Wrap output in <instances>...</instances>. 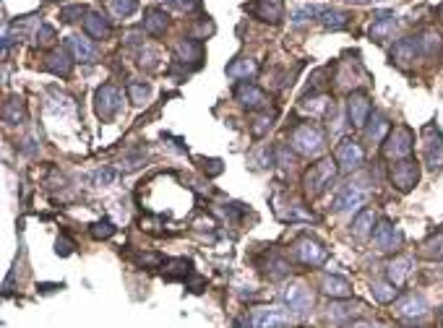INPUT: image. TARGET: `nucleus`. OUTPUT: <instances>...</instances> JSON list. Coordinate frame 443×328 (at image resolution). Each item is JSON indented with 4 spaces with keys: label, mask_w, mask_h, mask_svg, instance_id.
Instances as JSON below:
<instances>
[{
    "label": "nucleus",
    "mask_w": 443,
    "mask_h": 328,
    "mask_svg": "<svg viewBox=\"0 0 443 328\" xmlns=\"http://www.w3.org/2000/svg\"><path fill=\"white\" fill-rule=\"evenodd\" d=\"M250 13L256 18H261V21L279 24L282 16H285V3H282V0H259V3L250 8Z\"/></svg>",
    "instance_id": "obj_18"
},
{
    "label": "nucleus",
    "mask_w": 443,
    "mask_h": 328,
    "mask_svg": "<svg viewBox=\"0 0 443 328\" xmlns=\"http://www.w3.org/2000/svg\"><path fill=\"white\" fill-rule=\"evenodd\" d=\"M123 107V94L118 86H112V83H104L97 89L94 94V109H97V115L102 120H112Z\"/></svg>",
    "instance_id": "obj_6"
},
{
    "label": "nucleus",
    "mask_w": 443,
    "mask_h": 328,
    "mask_svg": "<svg viewBox=\"0 0 443 328\" xmlns=\"http://www.w3.org/2000/svg\"><path fill=\"white\" fill-rule=\"evenodd\" d=\"M370 112H373V107H370V100L362 94V91H352L350 97H347V118H350V123L355 128H365V123H368Z\"/></svg>",
    "instance_id": "obj_12"
},
{
    "label": "nucleus",
    "mask_w": 443,
    "mask_h": 328,
    "mask_svg": "<svg viewBox=\"0 0 443 328\" xmlns=\"http://www.w3.org/2000/svg\"><path fill=\"white\" fill-rule=\"evenodd\" d=\"M397 27H399V18L394 16V13H388V11H381V13H376V18H373L368 34L370 39H376V42H386L388 36L397 32Z\"/></svg>",
    "instance_id": "obj_14"
},
{
    "label": "nucleus",
    "mask_w": 443,
    "mask_h": 328,
    "mask_svg": "<svg viewBox=\"0 0 443 328\" xmlns=\"http://www.w3.org/2000/svg\"><path fill=\"white\" fill-rule=\"evenodd\" d=\"M89 11L83 8V6H68V8L60 11V18H63L65 24H74V21H79L81 16H86Z\"/></svg>",
    "instance_id": "obj_38"
},
{
    "label": "nucleus",
    "mask_w": 443,
    "mask_h": 328,
    "mask_svg": "<svg viewBox=\"0 0 443 328\" xmlns=\"http://www.w3.org/2000/svg\"><path fill=\"white\" fill-rule=\"evenodd\" d=\"M336 164L342 167V170H357V167H362V162H365V154H362V149L357 141H352V138H344L342 144L336 146Z\"/></svg>",
    "instance_id": "obj_13"
},
{
    "label": "nucleus",
    "mask_w": 443,
    "mask_h": 328,
    "mask_svg": "<svg viewBox=\"0 0 443 328\" xmlns=\"http://www.w3.org/2000/svg\"><path fill=\"white\" fill-rule=\"evenodd\" d=\"M274 118H277V115H274V112H268V115H264V118H259V120H256V123H259V125L253 128V133H256V136H264V133H266L268 128L274 125Z\"/></svg>",
    "instance_id": "obj_41"
},
{
    "label": "nucleus",
    "mask_w": 443,
    "mask_h": 328,
    "mask_svg": "<svg viewBox=\"0 0 443 328\" xmlns=\"http://www.w3.org/2000/svg\"><path fill=\"white\" fill-rule=\"evenodd\" d=\"M388 180L399 193H409L420 182V164L409 156V159H399L388 167Z\"/></svg>",
    "instance_id": "obj_4"
},
{
    "label": "nucleus",
    "mask_w": 443,
    "mask_h": 328,
    "mask_svg": "<svg viewBox=\"0 0 443 328\" xmlns=\"http://www.w3.org/2000/svg\"><path fill=\"white\" fill-rule=\"evenodd\" d=\"M175 55L177 60L183 65H188L191 71H196V68H201L203 63V42L201 39H196V36H188V39H180L175 45Z\"/></svg>",
    "instance_id": "obj_11"
},
{
    "label": "nucleus",
    "mask_w": 443,
    "mask_h": 328,
    "mask_svg": "<svg viewBox=\"0 0 443 328\" xmlns=\"http://www.w3.org/2000/svg\"><path fill=\"white\" fill-rule=\"evenodd\" d=\"M425 313H428V302L420 297V294H407L404 300L397 302V315L399 318H423Z\"/></svg>",
    "instance_id": "obj_20"
},
{
    "label": "nucleus",
    "mask_w": 443,
    "mask_h": 328,
    "mask_svg": "<svg viewBox=\"0 0 443 328\" xmlns=\"http://www.w3.org/2000/svg\"><path fill=\"white\" fill-rule=\"evenodd\" d=\"M350 13L347 11H339V8H326L321 13V24L326 29H332V32H336V29H344L347 24H350Z\"/></svg>",
    "instance_id": "obj_30"
},
{
    "label": "nucleus",
    "mask_w": 443,
    "mask_h": 328,
    "mask_svg": "<svg viewBox=\"0 0 443 328\" xmlns=\"http://www.w3.org/2000/svg\"><path fill=\"white\" fill-rule=\"evenodd\" d=\"M112 13L121 18H128L139 11V0H112Z\"/></svg>",
    "instance_id": "obj_35"
},
{
    "label": "nucleus",
    "mask_w": 443,
    "mask_h": 328,
    "mask_svg": "<svg viewBox=\"0 0 443 328\" xmlns=\"http://www.w3.org/2000/svg\"><path fill=\"white\" fill-rule=\"evenodd\" d=\"M321 292L326 297H334V300H344V297H350L352 294V284L350 279H344V276H323V284H321Z\"/></svg>",
    "instance_id": "obj_21"
},
{
    "label": "nucleus",
    "mask_w": 443,
    "mask_h": 328,
    "mask_svg": "<svg viewBox=\"0 0 443 328\" xmlns=\"http://www.w3.org/2000/svg\"><path fill=\"white\" fill-rule=\"evenodd\" d=\"M235 100L248 109H264L268 104V97L259 86H253V83H240V86L235 89Z\"/></svg>",
    "instance_id": "obj_16"
},
{
    "label": "nucleus",
    "mask_w": 443,
    "mask_h": 328,
    "mask_svg": "<svg viewBox=\"0 0 443 328\" xmlns=\"http://www.w3.org/2000/svg\"><path fill=\"white\" fill-rule=\"evenodd\" d=\"M373 224H376V211L362 209L357 217L352 219V235L365 240L368 235H373Z\"/></svg>",
    "instance_id": "obj_28"
},
{
    "label": "nucleus",
    "mask_w": 443,
    "mask_h": 328,
    "mask_svg": "<svg viewBox=\"0 0 443 328\" xmlns=\"http://www.w3.org/2000/svg\"><path fill=\"white\" fill-rule=\"evenodd\" d=\"M170 6H175L177 11H185V13H191V11L201 8V0H170Z\"/></svg>",
    "instance_id": "obj_42"
},
{
    "label": "nucleus",
    "mask_w": 443,
    "mask_h": 328,
    "mask_svg": "<svg viewBox=\"0 0 443 328\" xmlns=\"http://www.w3.org/2000/svg\"><path fill=\"white\" fill-rule=\"evenodd\" d=\"M336 172H339V164H336V159H321V162H315L313 167L305 172V177H303L305 193H308L311 198L321 196V193L334 182Z\"/></svg>",
    "instance_id": "obj_2"
},
{
    "label": "nucleus",
    "mask_w": 443,
    "mask_h": 328,
    "mask_svg": "<svg viewBox=\"0 0 443 328\" xmlns=\"http://www.w3.org/2000/svg\"><path fill=\"white\" fill-rule=\"evenodd\" d=\"M415 39H417L420 53H423L425 57H433V55H438L443 50V36L438 34L435 29H423V32H420Z\"/></svg>",
    "instance_id": "obj_22"
},
{
    "label": "nucleus",
    "mask_w": 443,
    "mask_h": 328,
    "mask_svg": "<svg viewBox=\"0 0 443 328\" xmlns=\"http://www.w3.org/2000/svg\"><path fill=\"white\" fill-rule=\"evenodd\" d=\"M402 240H404V235H402V229L391 219H381L379 224H376V229H373V242H376V247H379L381 253L399 250Z\"/></svg>",
    "instance_id": "obj_8"
},
{
    "label": "nucleus",
    "mask_w": 443,
    "mask_h": 328,
    "mask_svg": "<svg viewBox=\"0 0 443 328\" xmlns=\"http://www.w3.org/2000/svg\"><path fill=\"white\" fill-rule=\"evenodd\" d=\"M412 151H415V133L407 125L391 128L383 141V156L391 162H399V159H409Z\"/></svg>",
    "instance_id": "obj_3"
},
{
    "label": "nucleus",
    "mask_w": 443,
    "mask_h": 328,
    "mask_svg": "<svg viewBox=\"0 0 443 328\" xmlns=\"http://www.w3.org/2000/svg\"><path fill=\"white\" fill-rule=\"evenodd\" d=\"M388 273V282L394 284V287H402V284L409 279V273H412V258H407V255H399L394 258L386 268Z\"/></svg>",
    "instance_id": "obj_24"
},
{
    "label": "nucleus",
    "mask_w": 443,
    "mask_h": 328,
    "mask_svg": "<svg viewBox=\"0 0 443 328\" xmlns=\"http://www.w3.org/2000/svg\"><path fill=\"white\" fill-rule=\"evenodd\" d=\"M365 200H368V191H365L362 185H357V182H347L342 191L336 193L332 209L336 211V214H342V211H352V209L365 206Z\"/></svg>",
    "instance_id": "obj_9"
},
{
    "label": "nucleus",
    "mask_w": 443,
    "mask_h": 328,
    "mask_svg": "<svg viewBox=\"0 0 443 328\" xmlns=\"http://www.w3.org/2000/svg\"><path fill=\"white\" fill-rule=\"evenodd\" d=\"M423 159L430 170H443V136L433 125H428L423 130Z\"/></svg>",
    "instance_id": "obj_10"
},
{
    "label": "nucleus",
    "mask_w": 443,
    "mask_h": 328,
    "mask_svg": "<svg viewBox=\"0 0 443 328\" xmlns=\"http://www.w3.org/2000/svg\"><path fill=\"white\" fill-rule=\"evenodd\" d=\"M365 136H368V141H386L388 130H391V123H388L381 112H370L368 123H365Z\"/></svg>",
    "instance_id": "obj_27"
},
{
    "label": "nucleus",
    "mask_w": 443,
    "mask_h": 328,
    "mask_svg": "<svg viewBox=\"0 0 443 328\" xmlns=\"http://www.w3.org/2000/svg\"><path fill=\"white\" fill-rule=\"evenodd\" d=\"M3 120L8 125H21L27 120V109H24V102L19 97H13V100H8L3 104Z\"/></svg>",
    "instance_id": "obj_29"
},
{
    "label": "nucleus",
    "mask_w": 443,
    "mask_h": 328,
    "mask_svg": "<svg viewBox=\"0 0 443 328\" xmlns=\"http://www.w3.org/2000/svg\"><path fill=\"white\" fill-rule=\"evenodd\" d=\"M352 3H368V0H352Z\"/></svg>",
    "instance_id": "obj_45"
},
{
    "label": "nucleus",
    "mask_w": 443,
    "mask_h": 328,
    "mask_svg": "<svg viewBox=\"0 0 443 328\" xmlns=\"http://www.w3.org/2000/svg\"><path fill=\"white\" fill-rule=\"evenodd\" d=\"M128 94H130V102H133V104H144V102L149 100V94H151V86H149V83H141V81H130Z\"/></svg>",
    "instance_id": "obj_34"
},
{
    "label": "nucleus",
    "mask_w": 443,
    "mask_h": 328,
    "mask_svg": "<svg viewBox=\"0 0 443 328\" xmlns=\"http://www.w3.org/2000/svg\"><path fill=\"white\" fill-rule=\"evenodd\" d=\"M292 255H295L297 261L303 266H321L326 264V258H329V250L311 235H303L295 240V245H292Z\"/></svg>",
    "instance_id": "obj_5"
},
{
    "label": "nucleus",
    "mask_w": 443,
    "mask_h": 328,
    "mask_svg": "<svg viewBox=\"0 0 443 328\" xmlns=\"http://www.w3.org/2000/svg\"><path fill=\"white\" fill-rule=\"evenodd\" d=\"M71 247H74V245H71L68 240H57V247H55V250H57V255H68V253H71Z\"/></svg>",
    "instance_id": "obj_44"
},
{
    "label": "nucleus",
    "mask_w": 443,
    "mask_h": 328,
    "mask_svg": "<svg viewBox=\"0 0 443 328\" xmlns=\"http://www.w3.org/2000/svg\"><path fill=\"white\" fill-rule=\"evenodd\" d=\"M209 175H212V177H217V175H222V170H224V167H222V162L219 159H209Z\"/></svg>",
    "instance_id": "obj_43"
},
{
    "label": "nucleus",
    "mask_w": 443,
    "mask_h": 328,
    "mask_svg": "<svg viewBox=\"0 0 443 328\" xmlns=\"http://www.w3.org/2000/svg\"><path fill=\"white\" fill-rule=\"evenodd\" d=\"M370 292H373V297H376L379 302H394V297L399 294V289H397V287H394L391 282H388V284L376 282Z\"/></svg>",
    "instance_id": "obj_33"
},
{
    "label": "nucleus",
    "mask_w": 443,
    "mask_h": 328,
    "mask_svg": "<svg viewBox=\"0 0 443 328\" xmlns=\"http://www.w3.org/2000/svg\"><path fill=\"white\" fill-rule=\"evenodd\" d=\"M68 50L74 53V60L79 63H94L100 57V50L86 39V36H68Z\"/></svg>",
    "instance_id": "obj_17"
},
{
    "label": "nucleus",
    "mask_w": 443,
    "mask_h": 328,
    "mask_svg": "<svg viewBox=\"0 0 443 328\" xmlns=\"http://www.w3.org/2000/svg\"><path fill=\"white\" fill-rule=\"evenodd\" d=\"M323 11H326V8H321V6H303V8H297L295 13H292V21H295L297 27H300V24L311 21V18H321Z\"/></svg>",
    "instance_id": "obj_36"
},
{
    "label": "nucleus",
    "mask_w": 443,
    "mask_h": 328,
    "mask_svg": "<svg viewBox=\"0 0 443 328\" xmlns=\"http://www.w3.org/2000/svg\"><path fill=\"white\" fill-rule=\"evenodd\" d=\"M417 53H420V47H417L415 36H404V39H399L397 45L391 47V60H394L399 68H409V65L415 63Z\"/></svg>",
    "instance_id": "obj_15"
},
{
    "label": "nucleus",
    "mask_w": 443,
    "mask_h": 328,
    "mask_svg": "<svg viewBox=\"0 0 443 328\" xmlns=\"http://www.w3.org/2000/svg\"><path fill=\"white\" fill-rule=\"evenodd\" d=\"M289 146L300 156H318L323 151V146H326V138H323V130L318 125L303 123V125H297L289 133Z\"/></svg>",
    "instance_id": "obj_1"
},
{
    "label": "nucleus",
    "mask_w": 443,
    "mask_h": 328,
    "mask_svg": "<svg viewBox=\"0 0 443 328\" xmlns=\"http://www.w3.org/2000/svg\"><path fill=\"white\" fill-rule=\"evenodd\" d=\"M45 68L50 73H55V76H68L71 68H74V60H71V55L68 50H53V53L45 57Z\"/></svg>",
    "instance_id": "obj_23"
},
{
    "label": "nucleus",
    "mask_w": 443,
    "mask_h": 328,
    "mask_svg": "<svg viewBox=\"0 0 443 328\" xmlns=\"http://www.w3.org/2000/svg\"><path fill=\"white\" fill-rule=\"evenodd\" d=\"M170 27V16L165 13V8H149L146 16H144V29L149 34L162 36Z\"/></svg>",
    "instance_id": "obj_26"
},
{
    "label": "nucleus",
    "mask_w": 443,
    "mask_h": 328,
    "mask_svg": "<svg viewBox=\"0 0 443 328\" xmlns=\"http://www.w3.org/2000/svg\"><path fill=\"white\" fill-rule=\"evenodd\" d=\"M420 253H423L425 258H430V261H443V232L433 235L430 240H425Z\"/></svg>",
    "instance_id": "obj_31"
},
{
    "label": "nucleus",
    "mask_w": 443,
    "mask_h": 328,
    "mask_svg": "<svg viewBox=\"0 0 443 328\" xmlns=\"http://www.w3.org/2000/svg\"><path fill=\"white\" fill-rule=\"evenodd\" d=\"M441 323H443V308H441Z\"/></svg>",
    "instance_id": "obj_46"
},
{
    "label": "nucleus",
    "mask_w": 443,
    "mask_h": 328,
    "mask_svg": "<svg viewBox=\"0 0 443 328\" xmlns=\"http://www.w3.org/2000/svg\"><path fill=\"white\" fill-rule=\"evenodd\" d=\"M289 326V318L279 310H268L259 318V328H287Z\"/></svg>",
    "instance_id": "obj_32"
},
{
    "label": "nucleus",
    "mask_w": 443,
    "mask_h": 328,
    "mask_svg": "<svg viewBox=\"0 0 443 328\" xmlns=\"http://www.w3.org/2000/svg\"><path fill=\"white\" fill-rule=\"evenodd\" d=\"M55 39V29L47 27V24H39L37 29V45H50Z\"/></svg>",
    "instance_id": "obj_39"
},
{
    "label": "nucleus",
    "mask_w": 443,
    "mask_h": 328,
    "mask_svg": "<svg viewBox=\"0 0 443 328\" xmlns=\"http://www.w3.org/2000/svg\"><path fill=\"white\" fill-rule=\"evenodd\" d=\"M83 29H86V34L94 36V39H107L112 32L110 18H104V13H100V11H89V13L83 16Z\"/></svg>",
    "instance_id": "obj_19"
},
{
    "label": "nucleus",
    "mask_w": 443,
    "mask_h": 328,
    "mask_svg": "<svg viewBox=\"0 0 443 328\" xmlns=\"http://www.w3.org/2000/svg\"><path fill=\"white\" fill-rule=\"evenodd\" d=\"M256 73H259V65H256V60H250V57H238V60H232L227 65V76L235 78V81H248Z\"/></svg>",
    "instance_id": "obj_25"
},
{
    "label": "nucleus",
    "mask_w": 443,
    "mask_h": 328,
    "mask_svg": "<svg viewBox=\"0 0 443 328\" xmlns=\"http://www.w3.org/2000/svg\"><path fill=\"white\" fill-rule=\"evenodd\" d=\"M115 235V227H112V221H97V224H92V237L94 240H107V237Z\"/></svg>",
    "instance_id": "obj_37"
},
{
    "label": "nucleus",
    "mask_w": 443,
    "mask_h": 328,
    "mask_svg": "<svg viewBox=\"0 0 443 328\" xmlns=\"http://www.w3.org/2000/svg\"><path fill=\"white\" fill-rule=\"evenodd\" d=\"M282 302H285L292 313L303 315V313H308V310L313 308V294H311V289H308L303 282H289L285 284V289H282Z\"/></svg>",
    "instance_id": "obj_7"
},
{
    "label": "nucleus",
    "mask_w": 443,
    "mask_h": 328,
    "mask_svg": "<svg viewBox=\"0 0 443 328\" xmlns=\"http://www.w3.org/2000/svg\"><path fill=\"white\" fill-rule=\"evenodd\" d=\"M94 180H97V185H112V182L118 180V172L110 170V167H104V170H100V172L94 175Z\"/></svg>",
    "instance_id": "obj_40"
}]
</instances>
